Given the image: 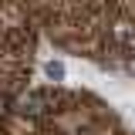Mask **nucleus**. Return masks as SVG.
I'll return each instance as SVG.
<instances>
[{
  "label": "nucleus",
  "mask_w": 135,
  "mask_h": 135,
  "mask_svg": "<svg viewBox=\"0 0 135 135\" xmlns=\"http://www.w3.org/2000/svg\"><path fill=\"white\" fill-rule=\"evenodd\" d=\"M44 71H47V78H64V64H57V61H51Z\"/></svg>",
  "instance_id": "nucleus-1"
}]
</instances>
